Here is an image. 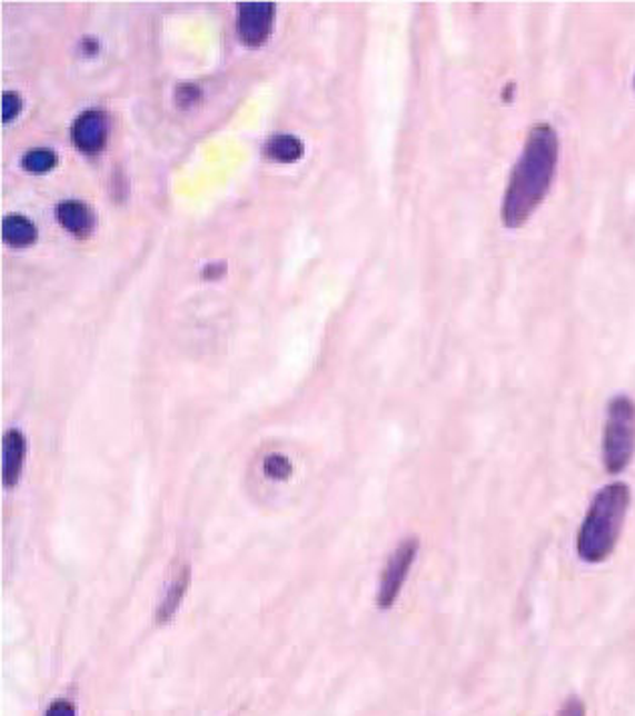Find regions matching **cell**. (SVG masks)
<instances>
[{
  "instance_id": "12",
  "label": "cell",
  "mask_w": 635,
  "mask_h": 716,
  "mask_svg": "<svg viewBox=\"0 0 635 716\" xmlns=\"http://www.w3.org/2000/svg\"><path fill=\"white\" fill-rule=\"evenodd\" d=\"M54 166H57V153L49 148H34V150L24 153V158H22V168L31 175L51 172Z\"/></svg>"
},
{
  "instance_id": "5",
  "label": "cell",
  "mask_w": 635,
  "mask_h": 716,
  "mask_svg": "<svg viewBox=\"0 0 635 716\" xmlns=\"http://www.w3.org/2000/svg\"><path fill=\"white\" fill-rule=\"evenodd\" d=\"M275 4L272 2H242L238 7V37L248 47L267 43L272 31Z\"/></svg>"
},
{
  "instance_id": "18",
  "label": "cell",
  "mask_w": 635,
  "mask_h": 716,
  "mask_svg": "<svg viewBox=\"0 0 635 716\" xmlns=\"http://www.w3.org/2000/svg\"><path fill=\"white\" fill-rule=\"evenodd\" d=\"M222 271H225V267H222V265H208V267H206L205 277H212V279H216V277H220V275H222Z\"/></svg>"
},
{
  "instance_id": "15",
  "label": "cell",
  "mask_w": 635,
  "mask_h": 716,
  "mask_svg": "<svg viewBox=\"0 0 635 716\" xmlns=\"http://www.w3.org/2000/svg\"><path fill=\"white\" fill-rule=\"evenodd\" d=\"M557 716H587V708L579 696H569L559 708Z\"/></svg>"
},
{
  "instance_id": "8",
  "label": "cell",
  "mask_w": 635,
  "mask_h": 716,
  "mask_svg": "<svg viewBox=\"0 0 635 716\" xmlns=\"http://www.w3.org/2000/svg\"><path fill=\"white\" fill-rule=\"evenodd\" d=\"M190 576L192 574H190V565L188 564L180 565L173 571V576L170 577L168 587L163 591L162 599H160V604L156 608V621L158 624H166V621H170L176 616V611L182 606L183 596H186V591L190 587Z\"/></svg>"
},
{
  "instance_id": "3",
  "label": "cell",
  "mask_w": 635,
  "mask_h": 716,
  "mask_svg": "<svg viewBox=\"0 0 635 716\" xmlns=\"http://www.w3.org/2000/svg\"><path fill=\"white\" fill-rule=\"evenodd\" d=\"M635 456V402L614 396L607 404L602 435V460L607 475H622Z\"/></svg>"
},
{
  "instance_id": "4",
  "label": "cell",
  "mask_w": 635,
  "mask_h": 716,
  "mask_svg": "<svg viewBox=\"0 0 635 716\" xmlns=\"http://www.w3.org/2000/svg\"><path fill=\"white\" fill-rule=\"evenodd\" d=\"M420 551V541L416 537H406L399 541L398 547L391 551L388 561L381 569L379 584H377L376 604L379 609L394 608L398 601L399 594L409 576V569L416 561Z\"/></svg>"
},
{
  "instance_id": "13",
  "label": "cell",
  "mask_w": 635,
  "mask_h": 716,
  "mask_svg": "<svg viewBox=\"0 0 635 716\" xmlns=\"http://www.w3.org/2000/svg\"><path fill=\"white\" fill-rule=\"evenodd\" d=\"M291 473V463H289V458H287V456L270 455L269 458L265 460V475L269 478H275V480H285V478H289Z\"/></svg>"
},
{
  "instance_id": "7",
  "label": "cell",
  "mask_w": 635,
  "mask_h": 716,
  "mask_svg": "<svg viewBox=\"0 0 635 716\" xmlns=\"http://www.w3.org/2000/svg\"><path fill=\"white\" fill-rule=\"evenodd\" d=\"M27 456V440L21 430L11 428L2 440V480L12 489L21 478L22 465Z\"/></svg>"
},
{
  "instance_id": "9",
  "label": "cell",
  "mask_w": 635,
  "mask_h": 716,
  "mask_svg": "<svg viewBox=\"0 0 635 716\" xmlns=\"http://www.w3.org/2000/svg\"><path fill=\"white\" fill-rule=\"evenodd\" d=\"M57 220L61 227L66 228L67 232H71L73 237H79V239L89 237L93 225H96L91 208L83 202H76V200H67L57 207Z\"/></svg>"
},
{
  "instance_id": "16",
  "label": "cell",
  "mask_w": 635,
  "mask_h": 716,
  "mask_svg": "<svg viewBox=\"0 0 635 716\" xmlns=\"http://www.w3.org/2000/svg\"><path fill=\"white\" fill-rule=\"evenodd\" d=\"M44 716H77L76 706L69 700H54L53 705L47 708Z\"/></svg>"
},
{
  "instance_id": "14",
  "label": "cell",
  "mask_w": 635,
  "mask_h": 716,
  "mask_svg": "<svg viewBox=\"0 0 635 716\" xmlns=\"http://www.w3.org/2000/svg\"><path fill=\"white\" fill-rule=\"evenodd\" d=\"M22 109V99L21 96L12 93V91H7L2 96V121L9 123V121L14 120Z\"/></svg>"
},
{
  "instance_id": "17",
  "label": "cell",
  "mask_w": 635,
  "mask_h": 716,
  "mask_svg": "<svg viewBox=\"0 0 635 716\" xmlns=\"http://www.w3.org/2000/svg\"><path fill=\"white\" fill-rule=\"evenodd\" d=\"M198 96H200V91L195 86H182V88L178 89V101L183 103V106L196 103Z\"/></svg>"
},
{
  "instance_id": "19",
  "label": "cell",
  "mask_w": 635,
  "mask_h": 716,
  "mask_svg": "<svg viewBox=\"0 0 635 716\" xmlns=\"http://www.w3.org/2000/svg\"><path fill=\"white\" fill-rule=\"evenodd\" d=\"M634 91H635V76H634Z\"/></svg>"
},
{
  "instance_id": "2",
  "label": "cell",
  "mask_w": 635,
  "mask_h": 716,
  "mask_svg": "<svg viewBox=\"0 0 635 716\" xmlns=\"http://www.w3.org/2000/svg\"><path fill=\"white\" fill-rule=\"evenodd\" d=\"M632 505L627 483H609L595 493L575 537V551L583 564L599 565L614 555Z\"/></svg>"
},
{
  "instance_id": "11",
  "label": "cell",
  "mask_w": 635,
  "mask_h": 716,
  "mask_svg": "<svg viewBox=\"0 0 635 716\" xmlns=\"http://www.w3.org/2000/svg\"><path fill=\"white\" fill-rule=\"evenodd\" d=\"M265 152L275 162L292 163L301 160L305 146H302V141L299 138L289 136V133H280V136L270 138L267 148H265Z\"/></svg>"
},
{
  "instance_id": "1",
  "label": "cell",
  "mask_w": 635,
  "mask_h": 716,
  "mask_svg": "<svg viewBox=\"0 0 635 716\" xmlns=\"http://www.w3.org/2000/svg\"><path fill=\"white\" fill-rule=\"evenodd\" d=\"M559 163V136L549 123H537L528 131L523 152L508 178L500 220L508 230L525 227L549 195Z\"/></svg>"
},
{
  "instance_id": "10",
  "label": "cell",
  "mask_w": 635,
  "mask_h": 716,
  "mask_svg": "<svg viewBox=\"0 0 635 716\" xmlns=\"http://www.w3.org/2000/svg\"><path fill=\"white\" fill-rule=\"evenodd\" d=\"M2 239L11 247H31L37 242V227L29 218L9 215L2 222Z\"/></svg>"
},
{
  "instance_id": "6",
  "label": "cell",
  "mask_w": 635,
  "mask_h": 716,
  "mask_svg": "<svg viewBox=\"0 0 635 716\" xmlns=\"http://www.w3.org/2000/svg\"><path fill=\"white\" fill-rule=\"evenodd\" d=\"M108 133V116L99 109H89L77 118L73 130H71V138H73V143L79 152L93 156L106 148Z\"/></svg>"
}]
</instances>
